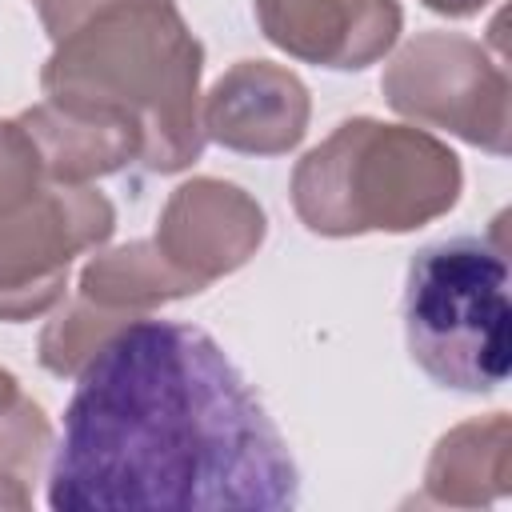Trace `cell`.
<instances>
[{
	"instance_id": "obj_1",
	"label": "cell",
	"mask_w": 512,
	"mask_h": 512,
	"mask_svg": "<svg viewBox=\"0 0 512 512\" xmlns=\"http://www.w3.org/2000/svg\"><path fill=\"white\" fill-rule=\"evenodd\" d=\"M296 460L232 356L192 324L132 320L84 360L48 464L56 512H284Z\"/></svg>"
},
{
	"instance_id": "obj_2",
	"label": "cell",
	"mask_w": 512,
	"mask_h": 512,
	"mask_svg": "<svg viewBox=\"0 0 512 512\" xmlns=\"http://www.w3.org/2000/svg\"><path fill=\"white\" fill-rule=\"evenodd\" d=\"M404 340L412 364L440 388L488 396L508 380V248L496 232L416 248L404 276Z\"/></svg>"
}]
</instances>
